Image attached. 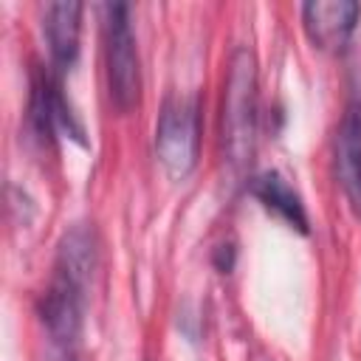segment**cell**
Masks as SVG:
<instances>
[{
  "instance_id": "obj_1",
  "label": "cell",
  "mask_w": 361,
  "mask_h": 361,
  "mask_svg": "<svg viewBox=\"0 0 361 361\" xmlns=\"http://www.w3.org/2000/svg\"><path fill=\"white\" fill-rule=\"evenodd\" d=\"M257 144V62L248 48H237L228 62L223 93V155L231 175H243Z\"/></svg>"
},
{
  "instance_id": "obj_2",
  "label": "cell",
  "mask_w": 361,
  "mask_h": 361,
  "mask_svg": "<svg viewBox=\"0 0 361 361\" xmlns=\"http://www.w3.org/2000/svg\"><path fill=\"white\" fill-rule=\"evenodd\" d=\"M104 54H107V87L110 102L118 113H130L138 102V51L130 28V6L110 3L104 6Z\"/></svg>"
},
{
  "instance_id": "obj_3",
  "label": "cell",
  "mask_w": 361,
  "mask_h": 361,
  "mask_svg": "<svg viewBox=\"0 0 361 361\" xmlns=\"http://www.w3.org/2000/svg\"><path fill=\"white\" fill-rule=\"evenodd\" d=\"M155 152L169 178H186L197 161V104L195 99H166L158 127Z\"/></svg>"
},
{
  "instance_id": "obj_4",
  "label": "cell",
  "mask_w": 361,
  "mask_h": 361,
  "mask_svg": "<svg viewBox=\"0 0 361 361\" xmlns=\"http://www.w3.org/2000/svg\"><path fill=\"white\" fill-rule=\"evenodd\" d=\"M361 6L353 0H313L302 6V23L310 42L322 51H344L350 42Z\"/></svg>"
},
{
  "instance_id": "obj_5",
  "label": "cell",
  "mask_w": 361,
  "mask_h": 361,
  "mask_svg": "<svg viewBox=\"0 0 361 361\" xmlns=\"http://www.w3.org/2000/svg\"><path fill=\"white\" fill-rule=\"evenodd\" d=\"M336 164H338L341 189H344L353 212L361 217V102H350V107L338 124Z\"/></svg>"
},
{
  "instance_id": "obj_6",
  "label": "cell",
  "mask_w": 361,
  "mask_h": 361,
  "mask_svg": "<svg viewBox=\"0 0 361 361\" xmlns=\"http://www.w3.org/2000/svg\"><path fill=\"white\" fill-rule=\"evenodd\" d=\"M79 20H82V6L62 0L45 6V39L51 48V56L59 68H71L76 54H79Z\"/></svg>"
},
{
  "instance_id": "obj_7",
  "label": "cell",
  "mask_w": 361,
  "mask_h": 361,
  "mask_svg": "<svg viewBox=\"0 0 361 361\" xmlns=\"http://www.w3.org/2000/svg\"><path fill=\"white\" fill-rule=\"evenodd\" d=\"M254 195L271 209L276 212L279 217H285L290 226H296L299 231H307V217H305V209H302V200L299 195L288 186V180L279 175V172H265L254 180Z\"/></svg>"
}]
</instances>
